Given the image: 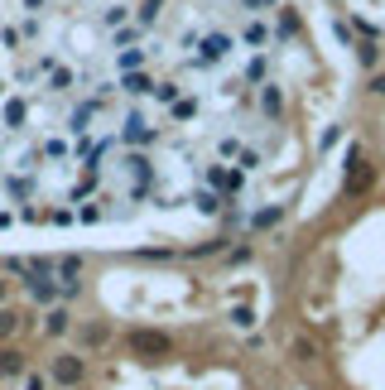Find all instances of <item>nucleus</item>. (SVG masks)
Wrapping results in <instances>:
<instances>
[{
	"label": "nucleus",
	"mask_w": 385,
	"mask_h": 390,
	"mask_svg": "<svg viewBox=\"0 0 385 390\" xmlns=\"http://www.w3.org/2000/svg\"><path fill=\"white\" fill-rule=\"evenodd\" d=\"M111 0H0V231L226 212L270 154L246 145L270 53L241 73L111 24Z\"/></svg>",
	"instance_id": "1"
},
{
	"label": "nucleus",
	"mask_w": 385,
	"mask_h": 390,
	"mask_svg": "<svg viewBox=\"0 0 385 390\" xmlns=\"http://www.w3.org/2000/svg\"><path fill=\"white\" fill-rule=\"evenodd\" d=\"M53 376H58V381H78V376H82V366L68 357V362H58V366H53Z\"/></svg>",
	"instance_id": "2"
},
{
	"label": "nucleus",
	"mask_w": 385,
	"mask_h": 390,
	"mask_svg": "<svg viewBox=\"0 0 385 390\" xmlns=\"http://www.w3.org/2000/svg\"><path fill=\"white\" fill-rule=\"evenodd\" d=\"M376 58H381V48H376V44H361V63H366V68H371V63H376Z\"/></svg>",
	"instance_id": "3"
},
{
	"label": "nucleus",
	"mask_w": 385,
	"mask_h": 390,
	"mask_svg": "<svg viewBox=\"0 0 385 390\" xmlns=\"http://www.w3.org/2000/svg\"><path fill=\"white\" fill-rule=\"evenodd\" d=\"M68 328V313H48V333H63Z\"/></svg>",
	"instance_id": "4"
},
{
	"label": "nucleus",
	"mask_w": 385,
	"mask_h": 390,
	"mask_svg": "<svg viewBox=\"0 0 385 390\" xmlns=\"http://www.w3.org/2000/svg\"><path fill=\"white\" fill-rule=\"evenodd\" d=\"M371 87H376V92H381V97H385V78H376V82H371Z\"/></svg>",
	"instance_id": "5"
}]
</instances>
